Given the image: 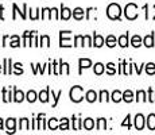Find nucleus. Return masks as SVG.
I'll use <instances>...</instances> for the list:
<instances>
[{"label": "nucleus", "mask_w": 155, "mask_h": 135, "mask_svg": "<svg viewBox=\"0 0 155 135\" xmlns=\"http://www.w3.org/2000/svg\"><path fill=\"white\" fill-rule=\"evenodd\" d=\"M41 46H46V47L50 46V38L47 35H42L41 37Z\"/></svg>", "instance_id": "nucleus-41"}, {"label": "nucleus", "mask_w": 155, "mask_h": 135, "mask_svg": "<svg viewBox=\"0 0 155 135\" xmlns=\"http://www.w3.org/2000/svg\"><path fill=\"white\" fill-rule=\"evenodd\" d=\"M109 100V93L107 91H101L100 92V97H99V101H108Z\"/></svg>", "instance_id": "nucleus-40"}, {"label": "nucleus", "mask_w": 155, "mask_h": 135, "mask_svg": "<svg viewBox=\"0 0 155 135\" xmlns=\"http://www.w3.org/2000/svg\"><path fill=\"white\" fill-rule=\"evenodd\" d=\"M94 74H97V76H100V74H103L104 72H105V66H104L101 62H97L96 65H94V69H93Z\"/></svg>", "instance_id": "nucleus-23"}, {"label": "nucleus", "mask_w": 155, "mask_h": 135, "mask_svg": "<svg viewBox=\"0 0 155 135\" xmlns=\"http://www.w3.org/2000/svg\"><path fill=\"white\" fill-rule=\"evenodd\" d=\"M84 99V89L82 86L76 85L70 89V100L74 101V103H80V101Z\"/></svg>", "instance_id": "nucleus-3"}, {"label": "nucleus", "mask_w": 155, "mask_h": 135, "mask_svg": "<svg viewBox=\"0 0 155 135\" xmlns=\"http://www.w3.org/2000/svg\"><path fill=\"white\" fill-rule=\"evenodd\" d=\"M85 97H86V101H88V103H94V101L97 100V93L94 91H88L85 95Z\"/></svg>", "instance_id": "nucleus-20"}, {"label": "nucleus", "mask_w": 155, "mask_h": 135, "mask_svg": "<svg viewBox=\"0 0 155 135\" xmlns=\"http://www.w3.org/2000/svg\"><path fill=\"white\" fill-rule=\"evenodd\" d=\"M146 73H147L148 76H154L155 74V64L154 62H148V64H146Z\"/></svg>", "instance_id": "nucleus-24"}, {"label": "nucleus", "mask_w": 155, "mask_h": 135, "mask_svg": "<svg viewBox=\"0 0 155 135\" xmlns=\"http://www.w3.org/2000/svg\"><path fill=\"white\" fill-rule=\"evenodd\" d=\"M49 93H50V88H46L45 91H41L39 95H38V99H39L42 103H47L49 100Z\"/></svg>", "instance_id": "nucleus-16"}, {"label": "nucleus", "mask_w": 155, "mask_h": 135, "mask_svg": "<svg viewBox=\"0 0 155 135\" xmlns=\"http://www.w3.org/2000/svg\"><path fill=\"white\" fill-rule=\"evenodd\" d=\"M105 45L108 47H115L116 46V37H113V35H108V37L105 38Z\"/></svg>", "instance_id": "nucleus-25"}, {"label": "nucleus", "mask_w": 155, "mask_h": 135, "mask_svg": "<svg viewBox=\"0 0 155 135\" xmlns=\"http://www.w3.org/2000/svg\"><path fill=\"white\" fill-rule=\"evenodd\" d=\"M3 10H4V7L0 5V19H4V16H3Z\"/></svg>", "instance_id": "nucleus-55"}, {"label": "nucleus", "mask_w": 155, "mask_h": 135, "mask_svg": "<svg viewBox=\"0 0 155 135\" xmlns=\"http://www.w3.org/2000/svg\"><path fill=\"white\" fill-rule=\"evenodd\" d=\"M35 31H25L23 34V46H32L31 45V37Z\"/></svg>", "instance_id": "nucleus-10"}, {"label": "nucleus", "mask_w": 155, "mask_h": 135, "mask_svg": "<svg viewBox=\"0 0 155 135\" xmlns=\"http://www.w3.org/2000/svg\"><path fill=\"white\" fill-rule=\"evenodd\" d=\"M7 41H8V35H5V37L4 38H3V46H5V45H7Z\"/></svg>", "instance_id": "nucleus-53"}, {"label": "nucleus", "mask_w": 155, "mask_h": 135, "mask_svg": "<svg viewBox=\"0 0 155 135\" xmlns=\"http://www.w3.org/2000/svg\"><path fill=\"white\" fill-rule=\"evenodd\" d=\"M51 16H53L51 10H50V8H43L42 10V16L41 18H42L43 20H46V19H51Z\"/></svg>", "instance_id": "nucleus-34"}, {"label": "nucleus", "mask_w": 155, "mask_h": 135, "mask_svg": "<svg viewBox=\"0 0 155 135\" xmlns=\"http://www.w3.org/2000/svg\"><path fill=\"white\" fill-rule=\"evenodd\" d=\"M84 39H85V42H86V46H93V42H92V38L89 37V35H85Z\"/></svg>", "instance_id": "nucleus-50"}, {"label": "nucleus", "mask_w": 155, "mask_h": 135, "mask_svg": "<svg viewBox=\"0 0 155 135\" xmlns=\"http://www.w3.org/2000/svg\"><path fill=\"white\" fill-rule=\"evenodd\" d=\"M51 15L54 16V19H59V14L57 8H51Z\"/></svg>", "instance_id": "nucleus-51"}, {"label": "nucleus", "mask_w": 155, "mask_h": 135, "mask_svg": "<svg viewBox=\"0 0 155 135\" xmlns=\"http://www.w3.org/2000/svg\"><path fill=\"white\" fill-rule=\"evenodd\" d=\"M107 15H108L109 19L112 20H119L121 16V8L119 4H116V3H111V4L108 5V8H107Z\"/></svg>", "instance_id": "nucleus-1"}, {"label": "nucleus", "mask_w": 155, "mask_h": 135, "mask_svg": "<svg viewBox=\"0 0 155 135\" xmlns=\"http://www.w3.org/2000/svg\"><path fill=\"white\" fill-rule=\"evenodd\" d=\"M11 58H4V74L11 73Z\"/></svg>", "instance_id": "nucleus-31"}, {"label": "nucleus", "mask_w": 155, "mask_h": 135, "mask_svg": "<svg viewBox=\"0 0 155 135\" xmlns=\"http://www.w3.org/2000/svg\"><path fill=\"white\" fill-rule=\"evenodd\" d=\"M131 45H132L134 47H140L143 45V38L140 35H134V37L131 38Z\"/></svg>", "instance_id": "nucleus-15"}, {"label": "nucleus", "mask_w": 155, "mask_h": 135, "mask_svg": "<svg viewBox=\"0 0 155 135\" xmlns=\"http://www.w3.org/2000/svg\"><path fill=\"white\" fill-rule=\"evenodd\" d=\"M61 96H62V91H59L57 95L51 91V97H53V100H54V103H53V107H57V104H58V100H59V97H61Z\"/></svg>", "instance_id": "nucleus-37"}, {"label": "nucleus", "mask_w": 155, "mask_h": 135, "mask_svg": "<svg viewBox=\"0 0 155 135\" xmlns=\"http://www.w3.org/2000/svg\"><path fill=\"white\" fill-rule=\"evenodd\" d=\"M117 43L120 47H127L128 45H130V41H128V32H126V34L120 35L117 39Z\"/></svg>", "instance_id": "nucleus-11"}, {"label": "nucleus", "mask_w": 155, "mask_h": 135, "mask_svg": "<svg viewBox=\"0 0 155 135\" xmlns=\"http://www.w3.org/2000/svg\"><path fill=\"white\" fill-rule=\"evenodd\" d=\"M84 37L82 35H77L74 38V46H84Z\"/></svg>", "instance_id": "nucleus-39"}, {"label": "nucleus", "mask_w": 155, "mask_h": 135, "mask_svg": "<svg viewBox=\"0 0 155 135\" xmlns=\"http://www.w3.org/2000/svg\"><path fill=\"white\" fill-rule=\"evenodd\" d=\"M97 130H100V131L107 130V120L104 118L97 119Z\"/></svg>", "instance_id": "nucleus-29"}, {"label": "nucleus", "mask_w": 155, "mask_h": 135, "mask_svg": "<svg viewBox=\"0 0 155 135\" xmlns=\"http://www.w3.org/2000/svg\"><path fill=\"white\" fill-rule=\"evenodd\" d=\"M59 61L57 62V61H54L53 62V73L54 74H61V70H59Z\"/></svg>", "instance_id": "nucleus-45"}, {"label": "nucleus", "mask_w": 155, "mask_h": 135, "mask_svg": "<svg viewBox=\"0 0 155 135\" xmlns=\"http://www.w3.org/2000/svg\"><path fill=\"white\" fill-rule=\"evenodd\" d=\"M0 130H3V119H0Z\"/></svg>", "instance_id": "nucleus-56"}, {"label": "nucleus", "mask_w": 155, "mask_h": 135, "mask_svg": "<svg viewBox=\"0 0 155 135\" xmlns=\"http://www.w3.org/2000/svg\"><path fill=\"white\" fill-rule=\"evenodd\" d=\"M14 68L16 69V70H15V74H16V76H19V74H22V73H23L22 64H20V62H16V64L14 65Z\"/></svg>", "instance_id": "nucleus-43"}, {"label": "nucleus", "mask_w": 155, "mask_h": 135, "mask_svg": "<svg viewBox=\"0 0 155 135\" xmlns=\"http://www.w3.org/2000/svg\"><path fill=\"white\" fill-rule=\"evenodd\" d=\"M148 101L150 103H155V92L153 91V88H148Z\"/></svg>", "instance_id": "nucleus-44"}, {"label": "nucleus", "mask_w": 155, "mask_h": 135, "mask_svg": "<svg viewBox=\"0 0 155 135\" xmlns=\"http://www.w3.org/2000/svg\"><path fill=\"white\" fill-rule=\"evenodd\" d=\"M19 128L20 130H28L30 128V123H28V119L23 118L19 120Z\"/></svg>", "instance_id": "nucleus-28"}, {"label": "nucleus", "mask_w": 155, "mask_h": 135, "mask_svg": "<svg viewBox=\"0 0 155 135\" xmlns=\"http://www.w3.org/2000/svg\"><path fill=\"white\" fill-rule=\"evenodd\" d=\"M121 126H123V127H127V128H131V115H127L126 116V119L123 120Z\"/></svg>", "instance_id": "nucleus-42"}, {"label": "nucleus", "mask_w": 155, "mask_h": 135, "mask_svg": "<svg viewBox=\"0 0 155 135\" xmlns=\"http://www.w3.org/2000/svg\"><path fill=\"white\" fill-rule=\"evenodd\" d=\"M73 119V130H81L82 127V120L81 119H77V118H71Z\"/></svg>", "instance_id": "nucleus-33"}, {"label": "nucleus", "mask_w": 155, "mask_h": 135, "mask_svg": "<svg viewBox=\"0 0 155 135\" xmlns=\"http://www.w3.org/2000/svg\"><path fill=\"white\" fill-rule=\"evenodd\" d=\"M26 99H27L28 103H34V101L37 100V93H35L34 91H28V93L26 95Z\"/></svg>", "instance_id": "nucleus-35"}, {"label": "nucleus", "mask_w": 155, "mask_h": 135, "mask_svg": "<svg viewBox=\"0 0 155 135\" xmlns=\"http://www.w3.org/2000/svg\"><path fill=\"white\" fill-rule=\"evenodd\" d=\"M134 68H135V70H136V73H138V74H140V73H142V69H143L142 65H140V66H139V65L134 64Z\"/></svg>", "instance_id": "nucleus-52"}, {"label": "nucleus", "mask_w": 155, "mask_h": 135, "mask_svg": "<svg viewBox=\"0 0 155 135\" xmlns=\"http://www.w3.org/2000/svg\"><path fill=\"white\" fill-rule=\"evenodd\" d=\"M30 12H31V15H30V18H31L32 20L38 19V12H39V10H30Z\"/></svg>", "instance_id": "nucleus-47"}, {"label": "nucleus", "mask_w": 155, "mask_h": 135, "mask_svg": "<svg viewBox=\"0 0 155 135\" xmlns=\"http://www.w3.org/2000/svg\"><path fill=\"white\" fill-rule=\"evenodd\" d=\"M32 130H39V119H32Z\"/></svg>", "instance_id": "nucleus-49"}, {"label": "nucleus", "mask_w": 155, "mask_h": 135, "mask_svg": "<svg viewBox=\"0 0 155 135\" xmlns=\"http://www.w3.org/2000/svg\"><path fill=\"white\" fill-rule=\"evenodd\" d=\"M111 99L113 103H119V101L123 100V93H121L120 91H113L111 95Z\"/></svg>", "instance_id": "nucleus-22"}, {"label": "nucleus", "mask_w": 155, "mask_h": 135, "mask_svg": "<svg viewBox=\"0 0 155 135\" xmlns=\"http://www.w3.org/2000/svg\"><path fill=\"white\" fill-rule=\"evenodd\" d=\"M154 8H155V4H154ZM153 19L155 20V15H154V16H153Z\"/></svg>", "instance_id": "nucleus-57"}, {"label": "nucleus", "mask_w": 155, "mask_h": 135, "mask_svg": "<svg viewBox=\"0 0 155 135\" xmlns=\"http://www.w3.org/2000/svg\"><path fill=\"white\" fill-rule=\"evenodd\" d=\"M82 127L85 128V130H93V127H94V120L92 118H86L84 122H82Z\"/></svg>", "instance_id": "nucleus-19"}, {"label": "nucleus", "mask_w": 155, "mask_h": 135, "mask_svg": "<svg viewBox=\"0 0 155 135\" xmlns=\"http://www.w3.org/2000/svg\"><path fill=\"white\" fill-rule=\"evenodd\" d=\"M107 73L111 74V76L116 73V68H115V64H113V62H109V64H107Z\"/></svg>", "instance_id": "nucleus-38"}, {"label": "nucleus", "mask_w": 155, "mask_h": 135, "mask_svg": "<svg viewBox=\"0 0 155 135\" xmlns=\"http://www.w3.org/2000/svg\"><path fill=\"white\" fill-rule=\"evenodd\" d=\"M12 96H11L10 91H7V88H3V101L8 103V101H12Z\"/></svg>", "instance_id": "nucleus-26"}, {"label": "nucleus", "mask_w": 155, "mask_h": 135, "mask_svg": "<svg viewBox=\"0 0 155 135\" xmlns=\"http://www.w3.org/2000/svg\"><path fill=\"white\" fill-rule=\"evenodd\" d=\"M146 124H147V128L151 131H155V113H150L146 119Z\"/></svg>", "instance_id": "nucleus-7"}, {"label": "nucleus", "mask_w": 155, "mask_h": 135, "mask_svg": "<svg viewBox=\"0 0 155 135\" xmlns=\"http://www.w3.org/2000/svg\"><path fill=\"white\" fill-rule=\"evenodd\" d=\"M143 45H144L146 47H154V45H155V41H154V32H151V34L146 35V37L143 38Z\"/></svg>", "instance_id": "nucleus-6"}, {"label": "nucleus", "mask_w": 155, "mask_h": 135, "mask_svg": "<svg viewBox=\"0 0 155 135\" xmlns=\"http://www.w3.org/2000/svg\"><path fill=\"white\" fill-rule=\"evenodd\" d=\"M70 16H71V10H69V8L65 7V5H62L59 18H61V19H64V20H68V19H70Z\"/></svg>", "instance_id": "nucleus-9"}, {"label": "nucleus", "mask_w": 155, "mask_h": 135, "mask_svg": "<svg viewBox=\"0 0 155 135\" xmlns=\"http://www.w3.org/2000/svg\"><path fill=\"white\" fill-rule=\"evenodd\" d=\"M143 8H144V11H146V19H148V11H147V10H148V5L146 4Z\"/></svg>", "instance_id": "nucleus-54"}, {"label": "nucleus", "mask_w": 155, "mask_h": 135, "mask_svg": "<svg viewBox=\"0 0 155 135\" xmlns=\"http://www.w3.org/2000/svg\"><path fill=\"white\" fill-rule=\"evenodd\" d=\"M93 12H96V8H93V7H89L88 10H86V19H91V16H92V14Z\"/></svg>", "instance_id": "nucleus-46"}, {"label": "nucleus", "mask_w": 155, "mask_h": 135, "mask_svg": "<svg viewBox=\"0 0 155 135\" xmlns=\"http://www.w3.org/2000/svg\"><path fill=\"white\" fill-rule=\"evenodd\" d=\"M147 95L144 91H138L136 92V101H147Z\"/></svg>", "instance_id": "nucleus-30"}, {"label": "nucleus", "mask_w": 155, "mask_h": 135, "mask_svg": "<svg viewBox=\"0 0 155 135\" xmlns=\"http://www.w3.org/2000/svg\"><path fill=\"white\" fill-rule=\"evenodd\" d=\"M59 130H69V119L62 118L59 122Z\"/></svg>", "instance_id": "nucleus-32"}, {"label": "nucleus", "mask_w": 155, "mask_h": 135, "mask_svg": "<svg viewBox=\"0 0 155 135\" xmlns=\"http://www.w3.org/2000/svg\"><path fill=\"white\" fill-rule=\"evenodd\" d=\"M84 14H85V11L80 7H77L73 10V16H74V19H77V20L84 19Z\"/></svg>", "instance_id": "nucleus-17"}, {"label": "nucleus", "mask_w": 155, "mask_h": 135, "mask_svg": "<svg viewBox=\"0 0 155 135\" xmlns=\"http://www.w3.org/2000/svg\"><path fill=\"white\" fill-rule=\"evenodd\" d=\"M71 31H59V46L61 47H71L74 43H71L70 39Z\"/></svg>", "instance_id": "nucleus-4"}, {"label": "nucleus", "mask_w": 155, "mask_h": 135, "mask_svg": "<svg viewBox=\"0 0 155 135\" xmlns=\"http://www.w3.org/2000/svg\"><path fill=\"white\" fill-rule=\"evenodd\" d=\"M134 120H135V128L136 130H143V128H144V124H146V119H144V116L142 115V113H138V115L135 116V119H134Z\"/></svg>", "instance_id": "nucleus-5"}, {"label": "nucleus", "mask_w": 155, "mask_h": 135, "mask_svg": "<svg viewBox=\"0 0 155 135\" xmlns=\"http://www.w3.org/2000/svg\"><path fill=\"white\" fill-rule=\"evenodd\" d=\"M124 15H126V18L128 20H135L139 15L138 5H136L135 3H128L126 5V8H124Z\"/></svg>", "instance_id": "nucleus-2"}, {"label": "nucleus", "mask_w": 155, "mask_h": 135, "mask_svg": "<svg viewBox=\"0 0 155 135\" xmlns=\"http://www.w3.org/2000/svg\"><path fill=\"white\" fill-rule=\"evenodd\" d=\"M11 43H10V46L11 47H19L20 46V39H19V37L18 35H14V37H11Z\"/></svg>", "instance_id": "nucleus-36"}, {"label": "nucleus", "mask_w": 155, "mask_h": 135, "mask_svg": "<svg viewBox=\"0 0 155 135\" xmlns=\"http://www.w3.org/2000/svg\"><path fill=\"white\" fill-rule=\"evenodd\" d=\"M47 127H49L50 130H57V128H59V126H58V122H57V119H55V118L49 119V123H47Z\"/></svg>", "instance_id": "nucleus-27"}, {"label": "nucleus", "mask_w": 155, "mask_h": 135, "mask_svg": "<svg viewBox=\"0 0 155 135\" xmlns=\"http://www.w3.org/2000/svg\"><path fill=\"white\" fill-rule=\"evenodd\" d=\"M31 45L32 46H38V37H37V31L32 34V37H31Z\"/></svg>", "instance_id": "nucleus-48"}, {"label": "nucleus", "mask_w": 155, "mask_h": 135, "mask_svg": "<svg viewBox=\"0 0 155 135\" xmlns=\"http://www.w3.org/2000/svg\"><path fill=\"white\" fill-rule=\"evenodd\" d=\"M123 100L126 101V103H131V101H134V92L130 91V89L124 91L123 92Z\"/></svg>", "instance_id": "nucleus-21"}, {"label": "nucleus", "mask_w": 155, "mask_h": 135, "mask_svg": "<svg viewBox=\"0 0 155 135\" xmlns=\"http://www.w3.org/2000/svg\"><path fill=\"white\" fill-rule=\"evenodd\" d=\"M104 42H105V39H104L101 35H99V34H94V35H93V46L101 47V46L104 45Z\"/></svg>", "instance_id": "nucleus-18"}, {"label": "nucleus", "mask_w": 155, "mask_h": 135, "mask_svg": "<svg viewBox=\"0 0 155 135\" xmlns=\"http://www.w3.org/2000/svg\"><path fill=\"white\" fill-rule=\"evenodd\" d=\"M78 64H80V74H81L82 69H86V68L92 66V61L91 59H88V58H80Z\"/></svg>", "instance_id": "nucleus-12"}, {"label": "nucleus", "mask_w": 155, "mask_h": 135, "mask_svg": "<svg viewBox=\"0 0 155 135\" xmlns=\"http://www.w3.org/2000/svg\"><path fill=\"white\" fill-rule=\"evenodd\" d=\"M15 126H16V120L14 118L7 119L5 122V127H7V133H15Z\"/></svg>", "instance_id": "nucleus-13"}, {"label": "nucleus", "mask_w": 155, "mask_h": 135, "mask_svg": "<svg viewBox=\"0 0 155 135\" xmlns=\"http://www.w3.org/2000/svg\"><path fill=\"white\" fill-rule=\"evenodd\" d=\"M14 8V15H12V19H16V12L20 14V16H22V19H26V10H27V4H23V11H19V8H18L16 4L12 5Z\"/></svg>", "instance_id": "nucleus-8"}, {"label": "nucleus", "mask_w": 155, "mask_h": 135, "mask_svg": "<svg viewBox=\"0 0 155 135\" xmlns=\"http://www.w3.org/2000/svg\"><path fill=\"white\" fill-rule=\"evenodd\" d=\"M25 100V93L22 91H18L16 88H14V101L16 103H22Z\"/></svg>", "instance_id": "nucleus-14"}, {"label": "nucleus", "mask_w": 155, "mask_h": 135, "mask_svg": "<svg viewBox=\"0 0 155 135\" xmlns=\"http://www.w3.org/2000/svg\"><path fill=\"white\" fill-rule=\"evenodd\" d=\"M0 72H2V65H0Z\"/></svg>", "instance_id": "nucleus-58"}]
</instances>
